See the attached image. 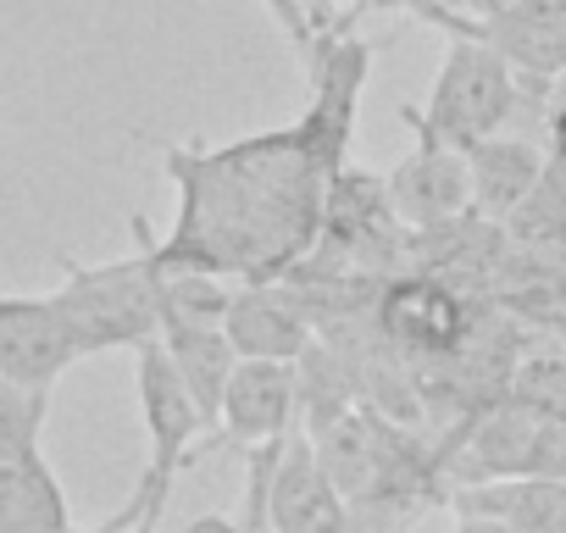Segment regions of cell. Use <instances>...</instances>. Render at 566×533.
Masks as SVG:
<instances>
[{
	"instance_id": "cell-1",
	"label": "cell",
	"mask_w": 566,
	"mask_h": 533,
	"mask_svg": "<svg viewBox=\"0 0 566 533\" xmlns=\"http://www.w3.org/2000/svg\"><path fill=\"white\" fill-rule=\"evenodd\" d=\"M312 106L301 123L228 145L156 139L172 178V228L156 239L161 266H200L228 284H272L312 255L334 173L350 161L373 45L350 23L312 45Z\"/></svg>"
},
{
	"instance_id": "cell-2",
	"label": "cell",
	"mask_w": 566,
	"mask_h": 533,
	"mask_svg": "<svg viewBox=\"0 0 566 533\" xmlns=\"http://www.w3.org/2000/svg\"><path fill=\"white\" fill-rule=\"evenodd\" d=\"M62 266L67 279L51 301L78 356L134 351L161 334V261H156V233L145 217H134V255L95 261V266L62 261Z\"/></svg>"
},
{
	"instance_id": "cell-3",
	"label": "cell",
	"mask_w": 566,
	"mask_h": 533,
	"mask_svg": "<svg viewBox=\"0 0 566 533\" xmlns=\"http://www.w3.org/2000/svg\"><path fill=\"white\" fill-rule=\"evenodd\" d=\"M522 106V73L483 40L472 34H450V51H444V67L433 79V95L428 106L417 112L433 134H444L450 145H478L489 134H500Z\"/></svg>"
},
{
	"instance_id": "cell-4",
	"label": "cell",
	"mask_w": 566,
	"mask_h": 533,
	"mask_svg": "<svg viewBox=\"0 0 566 533\" xmlns=\"http://www.w3.org/2000/svg\"><path fill=\"white\" fill-rule=\"evenodd\" d=\"M472 301L461 295V284H450L444 273H406V279H384L373 295V328L378 339L406 356V362H444L467 328H472Z\"/></svg>"
},
{
	"instance_id": "cell-5",
	"label": "cell",
	"mask_w": 566,
	"mask_h": 533,
	"mask_svg": "<svg viewBox=\"0 0 566 533\" xmlns=\"http://www.w3.org/2000/svg\"><path fill=\"white\" fill-rule=\"evenodd\" d=\"M400 117L411 123L417 145L411 156L384 178L389 184V206L406 228H450L455 217L472 211V167H467V150L450 145L444 134H433L411 106H400Z\"/></svg>"
},
{
	"instance_id": "cell-6",
	"label": "cell",
	"mask_w": 566,
	"mask_h": 533,
	"mask_svg": "<svg viewBox=\"0 0 566 533\" xmlns=\"http://www.w3.org/2000/svg\"><path fill=\"white\" fill-rule=\"evenodd\" d=\"M266 527L272 533H350V500L323 467L312 433H290L272 461Z\"/></svg>"
},
{
	"instance_id": "cell-7",
	"label": "cell",
	"mask_w": 566,
	"mask_h": 533,
	"mask_svg": "<svg viewBox=\"0 0 566 533\" xmlns=\"http://www.w3.org/2000/svg\"><path fill=\"white\" fill-rule=\"evenodd\" d=\"M301 417V395H295V362H261V356H239L228 389H222V417H217V439H228L233 450L250 445H272L290 439Z\"/></svg>"
},
{
	"instance_id": "cell-8",
	"label": "cell",
	"mask_w": 566,
	"mask_h": 533,
	"mask_svg": "<svg viewBox=\"0 0 566 533\" xmlns=\"http://www.w3.org/2000/svg\"><path fill=\"white\" fill-rule=\"evenodd\" d=\"M222 334L239 356H261V362H295L312 339V317L301 312L295 290L272 279V284H233L228 312H222Z\"/></svg>"
},
{
	"instance_id": "cell-9",
	"label": "cell",
	"mask_w": 566,
	"mask_h": 533,
	"mask_svg": "<svg viewBox=\"0 0 566 533\" xmlns=\"http://www.w3.org/2000/svg\"><path fill=\"white\" fill-rule=\"evenodd\" d=\"M78 362L51 295H0V373L23 384H51Z\"/></svg>"
},
{
	"instance_id": "cell-10",
	"label": "cell",
	"mask_w": 566,
	"mask_h": 533,
	"mask_svg": "<svg viewBox=\"0 0 566 533\" xmlns=\"http://www.w3.org/2000/svg\"><path fill=\"white\" fill-rule=\"evenodd\" d=\"M73 505L45 450L0 456V533H67Z\"/></svg>"
},
{
	"instance_id": "cell-11",
	"label": "cell",
	"mask_w": 566,
	"mask_h": 533,
	"mask_svg": "<svg viewBox=\"0 0 566 533\" xmlns=\"http://www.w3.org/2000/svg\"><path fill=\"white\" fill-rule=\"evenodd\" d=\"M455 511L500 516L522 533H566V478H489V483H461L444 494Z\"/></svg>"
},
{
	"instance_id": "cell-12",
	"label": "cell",
	"mask_w": 566,
	"mask_h": 533,
	"mask_svg": "<svg viewBox=\"0 0 566 533\" xmlns=\"http://www.w3.org/2000/svg\"><path fill=\"white\" fill-rule=\"evenodd\" d=\"M467 167H472V211L489 222H505L527 200V189L544 167V150L533 139L500 128V134L467 145Z\"/></svg>"
},
{
	"instance_id": "cell-13",
	"label": "cell",
	"mask_w": 566,
	"mask_h": 533,
	"mask_svg": "<svg viewBox=\"0 0 566 533\" xmlns=\"http://www.w3.org/2000/svg\"><path fill=\"white\" fill-rule=\"evenodd\" d=\"M295 395H301V422H306L312 439L328 433L339 417H350L356 400H361L356 362H350L334 339H323L317 328H312L306 351L295 356Z\"/></svg>"
},
{
	"instance_id": "cell-14",
	"label": "cell",
	"mask_w": 566,
	"mask_h": 533,
	"mask_svg": "<svg viewBox=\"0 0 566 533\" xmlns=\"http://www.w3.org/2000/svg\"><path fill=\"white\" fill-rule=\"evenodd\" d=\"M161 345H167V356H172V367H178L200 422H206V439H217L222 389H228V378L239 367V351L228 345L222 328H161Z\"/></svg>"
},
{
	"instance_id": "cell-15",
	"label": "cell",
	"mask_w": 566,
	"mask_h": 533,
	"mask_svg": "<svg viewBox=\"0 0 566 533\" xmlns=\"http://www.w3.org/2000/svg\"><path fill=\"white\" fill-rule=\"evenodd\" d=\"M233 284L200 266H161V328H222Z\"/></svg>"
},
{
	"instance_id": "cell-16",
	"label": "cell",
	"mask_w": 566,
	"mask_h": 533,
	"mask_svg": "<svg viewBox=\"0 0 566 533\" xmlns=\"http://www.w3.org/2000/svg\"><path fill=\"white\" fill-rule=\"evenodd\" d=\"M500 228H505V239H516V244H560V239H566V161H560V156H544V167H538L527 200H522Z\"/></svg>"
},
{
	"instance_id": "cell-17",
	"label": "cell",
	"mask_w": 566,
	"mask_h": 533,
	"mask_svg": "<svg viewBox=\"0 0 566 533\" xmlns=\"http://www.w3.org/2000/svg\"><path fill=\"white\" fill-rule=\"evenodd\" d=\"M51 417V384H23L0 373V456L40 450Z\"/></svg>"
},
{
	"instance_id": "cell-18",
	"label": "cell",
	"mask_w": 566,
	"mask_h": 533,
	"mask_svg": "<svg viewBox=\"0 0 566 533\" xmlns=\"http://www.w3.org/2000/svg\"><path fill=\"white\" fill-rule=\"evenodd\" d=\"M505 395L533 406L538 417H566V351L549 356H522L505 378Z\"/></svg>"
},
{
	"instance_id": "cell-19",
	"label": "cell",
	"mask_w": 566,
	"mask_h": 533,
	"mask_svg": "<svg viewBox=\"0 0 566 533\" xmlns=\"http://www.w3.org/2000/svg\"><path fill=\"white\" fill-rule=\"evenodd\" d=\"M533 478H566V417H538L533 450H527Z\"/></svg>"
},
{
	"instance_id": "cell-20",
	"label": "cell",
	"mask_w": 566,
	"mask_h": 533,
	"mask_svg": "<svg viewBox=\"0 0 566 533\" xmlns=\"http://www.w3.org/2000/svg\"><path fill=\"white\" fill-rule=\"evenodd\" d=\"M261 7L272 12V23L295 40V51H306L312 56V45H317V23H312V12L301 7V0H261Z\"/></svg>"
},
{
	"instance_id": "cell-21",
	"label": "cell",
	"mask_w": 566,
	"mask_h": 533,
	"mask_svg": "<svg viewBox=\"0 0 566 533\" xmlns=\"http://www.w3.org/2000/svg\"><path fill=\"white\" fill-rule=\"evenodd\" d=\"M544 145H549V156H560L566 161V101H544Z\"/></svg>"
},
{
	"instance_id": "cell-22",
	"label": "cell",
	"mask_w": 566,
	"mask_h": 533,
	"mask_svg": "<svg viewBox=\"0 0 566 533\" xmlns=\"http://www.w3.org/2000/svg\"><path fill=\"white\" fill-rule=\"evenodd\" d=\"M184 533H250L244 516H222V511H206L195 522H184Z\"/></svg>"
},
{
	"instance_id": "cell-23",
	"label": "cell",
	"mask_w": 566,
	"mask_h": 533,
	"mask_svg": "<svg viewBox=\"0 0 566 533\" xmlns=\"http://www.w3.org/2000/svg\"><path fill=\"white\" fill-rule=\"evenodd\" d=\"M450 533H522V527H511V522H500V516H478V511H455V527Z\"/></svg>"
},
{
	"instance_id": "cell-24",
	"label": "cell",
	"mask_w": 566,
	"mask_h": 533,
	"mask_svg": "<svg viewBox=\"0 0 566 533\" xmlns=\"http://www.w3.org/2000/svg\"><path fill=\"white\" fill-rule=\"evenodd\" d=\"M533 323H538L544 334H555V339H560V351H566V306H555V312H538Z\"/></svg>"
},
{
	"instance_id": "cell-25",
	"label": "cell",
	"mask_w": 566,
	"mask_h": 533,
	"mask_svg": "<svg viewBox=\"0 0 566 533\" xmlns=\"http://www.w3.org/2000/svg\"><path fill=\"white\" fill-rule=\"evenodd\" d=\"M301 7L312 12V23H317V34H323V18H328V12L339 7V0H301Z\"/></svg>"
},
{
	"instance_id": "cell-26",
	"label": "cell",
	"mask_w": 566,
	"mask_h": 533,
	"mask_svg": "<svg viewBox=\"0 0 566 533\" xmlns=\"http://www.w3.org/2000/svg\"><path fill=\"white\" fill-rule=\"evenodd\" d=\"M549 95H555V101H566V73H555V79H549Z\"/></svg>"
},
{
	"instance_id": "cell-27",
	"label": "cell",
	"mask_w": 566,
	"mask_h": 533,
	"mask_svg": "<svg viewBox=\"0 0 566 533\" xmlns=\"http://www.w3.org/2000/svg\"><path fill=\"white\" fill-rule=\"evenodd\" d=\"M67 533H123L117 522H101V527H67Z\"/></svg>"
},
{
	"instance_id": "cell-28",
	"label": "cell",
	"mask_w": 566,
	"mask_h": 533,
	"mask_svg": "<svg viewBox=\"0 0 566 533\" xmlns=\"http://www.w3.org/2000/svg\"><path fill=\"white\" fill-rule=\"evenodd\" d=\"M255 533H272V527H255Z\"/></svg>"
}]
</instances>
